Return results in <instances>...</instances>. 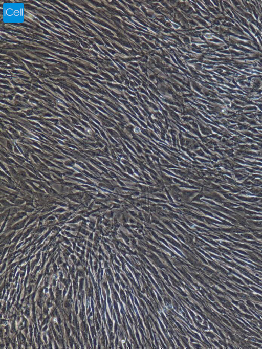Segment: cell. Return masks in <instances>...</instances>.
<instances>
[{
    "label": "cell",
    "instance_id": "obj_1",
    "mask_svg": "<svg viewBox=\"0 0 262 349\" xmlns=\"http://www.w3.org/2000/svg\"><path fill=\"white\" fill-rule=\"evenodd\" d=\"M3 21L19 24L25 21V4L22 2H5L3 5Z\"/></svg>",
    "mask_w": 262,
    "mask_h": 349
}]
</instances>
